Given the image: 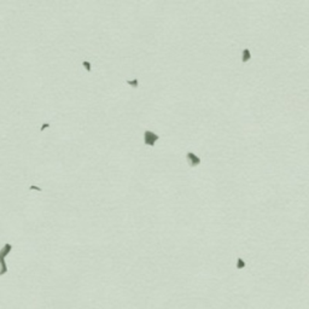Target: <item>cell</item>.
I'll return each mask as SVG.
<instances>
[{
    "label": "cell",
    "instance_id": "cell-1",
    "mask_svg": "<svg viewBox=\"0 0 309 309\" xmlns=\"http://www.w3.org/2000/svg\"><path fill=\"white\" fill-rule=\"evenodd\" d=\"M12 249L11 244H5V248L0 251V276L4 275L7 272V267H6V256L9 255V253Z\"/></svg>",
    "mask_w": 309,
    "mask_h": 309
},
{
    "label": "cell",
    "instance_id": "cell-2",
    "mask_svg": "<svg viewBox=\"0 0 309 309\" xmlns=\"http://www.w3.org/2000/svg\"><path fill=\"white\" fill-rule=\"evenodd\" d=\"M145 137H146V143L150 144V145H152L154 141L157 140L156 134H153V133H151V132H145Z\"/></svg>",
    "mask_w": 309,
    "mask_h": 309
},
{
    "label": "cell",
    "instance_id": "cell-3",
    "mask_svg": "<svg viewBox=\"0 0 309 309\" xmlns=\"http://www.w3.org/2000/svg\"><path fill=\"white\" fill-rule=\"evenodd\" d=\"M248 59H249V52L244 51V60H248Z\"/></svg>",
    "mask_w": 309,
    "mask_h": 309
}]
</instances>
